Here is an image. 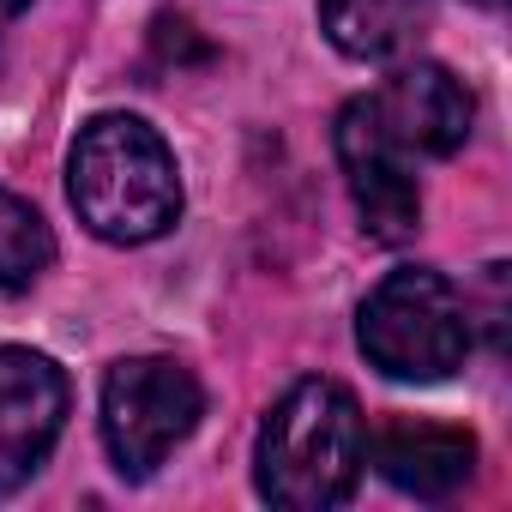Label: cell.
Returning <instances> with one entry per match:
<instances>
[{"label":"cell","mask_w":512,"mask_h":512,"mask_svg":"<svg viewBox=\"0 0 512 512\" xmlns=\"http://www.w3.org/2000/svg\"><path fill=\"white\" fill-rule=\"evenodd\" d=\"M368 470V422L350 386L296 380L260 422L253 488L284 512H326L356 494Z\"/></svg>","instance_id":"1"},{"label":"cell","mask_w":512,"mask_h":512,"mask_svg":"<svg viewBox=\"0 0 512 512\" xmlns=\"http://www.w3.org/2000/svg\"><path fill=\"white\" fill-rule=\"evenodd\" d=\"M67 199L97 241L115 247L157 241L181 217L175 151L139 115H97L67 157Z\"/></svg>","instance_id":"2"},{"label":"cell","mask_w":512,"mask_h":512,"mask_svg":"<svg viewBox=\"0 0 512 512\" xmlns=\"http://www.w3.org/2000/svg\"><path fill=\"white\" fill-rule=\"evenodd\" d=\"M470 338H476L470 302L434 266L386 272L356 314V344H362L368 368H380L386 380H404V386H434V380L458 374L470 356Z\"/></svg>","instance_id":"3"},{"label":"cell","mask_w":512,"mask_h":512,"mask_svg":"<svg viewBox=\"0 0 512 512\" xmlns=\"http://www.w3.org/2000/svg\"><path fill=\"white\" fill-rule=\"evenodd\" d=\"M205 416L193 368L175 356H127L103 374V446L121 476H151Z\"/></svg>","instance_id":"4"},{"label":"cell","mask_w":512,"mask_h":512,"mask_svg":"<svg viewBox=\"0 0 512 512\" xmlns=\"http://www.w3.org/2000/svg\"><path fill=\"white\" fill-rule=\"evenodd\" d=\"M332 145H338V163H344V181H350L362 229L380 247L410 241L422 229V187L410 175V151L392 139V127L380 121L374 97H350L338 109Z\"/></svg>","instance_id":"5"},{"label":"cell","mask_w":512,"mask_h":512,"mask_svg":"<svg viewBox=\"0 0 512 512\" xmlns=\"http://www.w3.org/2000/svg\"><path fill=\"white\" fill-rule=\"evenodd\" d=\"M67 404L73 386L43 350L0 344V494L25 488L49 464L67 428Z\"/></svg>","instance_id":"6"},{"label":"cell","mask_w":512,"mask_h":512,"mask_svg":"<svg viewBox=\"0 0 512 512\" xmlns=\"http://www.w3.org/2000/svg\"><path fill=\"white\" fill-rule=\"evenodd\" d=\"M380 121L392 127V139L410 157H452L470 139L476 103L464 91V79H452L440 61H404L380 91H374Z\"/></svg>","instance_id":"7"},{"label":"cell","mask_w":512,"mask_h":512,"mask_svg":"<svg viewBox=\"0 0 512 512\" xmlns=\"http://www.w3.org/2000/svg\"><path fill=\"white\" fill-rule=\"evenodd\" d=\"M368 464L398 488V494H416V500H446L470 482L476 470V440L464 428H446V422H386L380 434H368Z\"/></svg>","instance_id":"8"},{"label":"cell","mask_w":512,"mask_h":512,"mask_svg":"<svg viewBox=\"0 0 512 512\" xmlns=\"http://www.w3.org/2000/svg\"><path fill=\"white\" fill-rule=\"evenodd\" d=\"M428 25V0H320V31L350 61H398Z\"/></svg>","instance_id":"9"},{"label":"cell","mask_w":512,"mask_h":512,"mask_svg":"<svg viewBox=\"0 0 512 512\" xmlns=\"http://www.w3.org/2000/svg\"><path fill=\"white\" fill-rule=\"evenodd\" d=\"M55 266V229L31 199L0 187V290H31Z\"/></svg>","instance_id":"10"},{"label":"cell","mask_w":512,"mask_h":512,"mask_svg":"<svg viewBox=\"0 0 512 512\" xmlns=\"http://www.w3.org/2000/svg\"><path fill=\"white\" fill-rule=\"evenodd\" d=\"M25 7H31V0H0V31H7V25L25 13Z\"/></svg>","instance_id":"11"},{"label":"cell","mask_w":512,"mask_h":512,"mask_svg":"<svg viewBox=\"0 0 512 512\" xmlns=\"http://www.w3.org/2000/svg\"><path fill=\"white\" fill-rule=\"evenodd\" d=\"M476 7H500V0H476Z\"/></svg>","instance_id":"12"}]
</instances>
